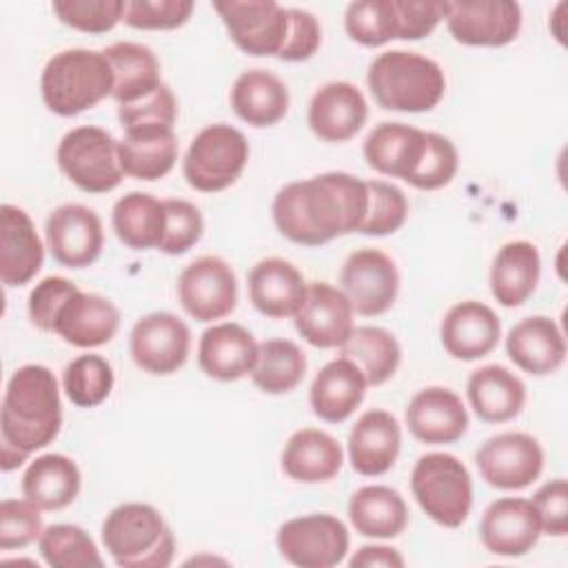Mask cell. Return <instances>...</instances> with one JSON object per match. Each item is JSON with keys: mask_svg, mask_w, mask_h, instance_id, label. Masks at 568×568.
I'll list each match as a JSON object with an SVG mask.
<instances>
[{"mask_svg": "<svg viewBox=\"0 0 568 568\" xmlns=\"http://www.w3.org/2000/svg\"><path fill=\"white\" fill-rule=\"evenodd\" d=\"M446 27L466 47H506L521 29V7L510 0L446 2Z\"/></svg>", "mask_w": 568, "mask_h": 568, "instance_id": "15", "label": "cell"}, {"mask_svg": "<svg viewBox=\"0 0 568 568\" xmlns=\"http://www.w3.org/2000/svg\"><path fill=\"white\" fill-rule=\"evenodd\" d=\"M44 564L53 568H100L104 566L91 535L75 524H51L38 539Z\"/></svg>", "mask_w": 568, "mask_h": 568, "instance_id": "41", "label": "cell"}, {"mask_svg": "<svg viewBox=\"0 0 568 568\" xmlns=\"http://www.w3.org/2000/svg\"><path fill=\"white\" fill-rule=\"evenodd\" d=\"M102 544L120 568H166L175 537L158 508L142 501L115 506L102 521Z\"/></svg>", "mask_w": 568, "mask_h": 568, "instance_id": "5", "label": "cell"}, {"mask_svg": "<svg viewBox=\"0 0 568 568\" xmlns=\"http://www.w3.org/2000/svg\"><path fill=\"white\" fill-rule=\"evenodd\" d=\"M541 537L539 515L530 499L501 497L486 506L479 521L484 548L499 557H521L530 552Z\"/></svg>", "mask_w": 568, "mask_h": 568, "instance_id": "17", "label": "cell"}, {"mask_svg": "<svg viewBox=\"0 0 568 568\" xmlns=\"http://www.w3.org/2000/svg\"><path fill=\"white\" fill-rule=\"evenodd\" d=\"M353 306L342 288L308 282L306 300L295 315V331L315 348H339L353 333Z\"/></svg>", "mask_w": 568, "mask_h": 568, "instance_id": "18", "label": "cell"}, {"mask_svg": "<svg viewBox=\"0 0 568 568\" xmlns=\"http://www.w3.org/2000/svg\"><path fill=\"white\" fill-rule=\"evenodd\" d=\"M213 9L246 55H280L288 33V9L275 0H224Z\"/></svg>", "mask_w": 568, "mask_h": 568, "instance_id": "10", "label": "cell"}, {"mask_svg": "<svg viewBox=\"0 0 568 568\" xmlns=\"http://www.w3.org/2000/svg\"><path fill=\"white\" fill-rule=\"evenodd\" d=\"M322 44V27L311 11L288 9V33L280 51L284 62H304L315 55Z\"/></svg>", "mask_w": 568, "mask_h": 568, "instance_id": "54", "label": "cell"}, {"mask_svg": "<svg viewBox=\"0 0 568 568\" xmlns=\"http://www.w3.org/2000/svg\"><path fill=\"white\" fill-rule=\"evenodd\" d=\"M306 373V355L291 339H266L260 344L257 362L251 371L253 384L266 395H286L300 386Z\"/></svg>", "mask_w": 568, "mask_h": 568, "instance_id": "40", "label": "cell"}, {"mask_svg": "<svg viewBox=\"0 0 568 568\" xmlns=\"http://www.w3.org/2000/svg\"><path fill=\"white\" fill-rule=\"evenodd\" d=\"M129 351L135 366L144 373L171 375L189 359L191 331L186 322L173 313H149L133 324Z\"/></svg>", "mask_w": 568, "mask_h": 568, "instance_id": "14", "label": "cell"}, {"mask_svg": "<svg viewBox=\"0 0 568 568\" xmlns=\"http://www.w3.org/2000/svg\"><path fill=\"white\" fill-rule=\"evenodd\" d=\"M260 344L253 333L235 322L209 326L197 344L200 371L217 382H237L251 375Z\"/></svg>", "mask_w": 568, "mask_h": 568, "instance_id": "24", "label": "cell"}, {"mask_svg": "<svg viewBox=\"0 0 568 568\" xmlns=\"http://www.w3.org/2000/svg\"><path fill=\"white\" fill-rule=\"evenodd\" d=\"M82 486L78 464L60 453L36 457L22 475V495L40 510H62L75 501Z\"/></svg>", "mask_w": 568, "mask_h": 568, "instance_id": "35", "label": "cell"}, {"mask_svg": "<svg viewBox=\"0 0 568 568\" xmlns=\"http://www.w3.org/2000/svg\"><path fill=\"white\" fill-rule=\"evenodd\" d=\"M60 171L84 193L113 191L124 173L118 158V140L100 126H75L62 135L55 149Z\"/></svg>", "mask_w": 568, "mask_h": 568, "instance_id": "8", "label": "cell"}, {"mask_svg": "<svg viewBox=\"0 0 568 568\" xmlns=\"http://www.w3.org/2000/svg\"><path fill=\"white\" fill-rule=\"evenodd\" d=\"M178 300L197 322H215L237 306V280L231 264L217 255H202L178 277Z\"/></svg>", "mask_w": 568, "mask_h": 568, "instance_id": "12", "label": "cell"}, {"mask_svg": "<svg viewBox=\"0 0 568 568\" xmlns=\"http://www.w3.org/2000/svg\"><path fill=\"white\" fill-rule=\"evenodd\" d=\"M113 366L95 353L78 355L62 371V388L78 408L100 406L113 390Z\"/></svg>", "mask_w": 568, "mask_h": 568, "instance_id": "42", "label": "cell"}, {"mask_svg": "<svg viewBox=\"0 0 568 568\" xmlns=\"http://www.w3.org/2000/svg\"><path fill=\"white\" fill-rule=\"evenodd\" d=\"M40 508L24 499H2L0 504V548L20 550L42 535Z\"/></svg>", "mask_w": 568, "mask_h": 568, "instance_id": "48", "label": "cell"}, {"mask_svg": "<svg viewBox=\"0 0 568 568\" xmlns=\"http://www.w3.org/2000/svg\"><path fill=\"white\" fill-rule=\"evenodd\" d=\"M44 246L29 213L13 204L0 206V280L4 286H24L42 268Z\"/></svg>", "mask_w": 568, "mask_h": 568, "instance_id": "26", "label": "cell"}, {"mask_svg": "<svg viewBox=\"0 0 568 568\" xmlns=\"http://www.w3.org/2000/svg\"><path fill=\"white\" fill-rule=\"evenodd\" d=\"M339 284L357 315L375 317L395 304L399 293V271L390 255L364 246L353 251L342 264Z\"/></svg>", "mask_w": 568, "mask_h": 568, "instance_id": "11", "label": "cell"}, {"mask_svg": "<svg viewBox=\"0 0 568 568\" xmlns=\"http://www.w3.org/2000/svg\"><path fill=\"white\" fill-rule=\"evenodd\" d=\"M466 395L475 415L486 424L510 422L526 404L524 382L501 364H486L473 371Z\"/></svg>", "mask_w": 568, "mask_h": 568, "instance_id": "30", "label": "cell"}, {"mask_svg": "<svg viewBox=\"0 0 568 568\" xmlns=\"http://www.w3.org/2000/svg\"><path fill=\"white\" fill-rule=\"evenodd\" d=\"M406 426L422 444H453L468 430V410L455 390L426 386L410 397Z\"/></svg>", "mask_w": 568, "mask_h": 568, "instance_id": "23", "label": "cell"}, {"mask_svg": "<svg viewBox=\"0 0 568 568\" xmlns=\"http://www.w3.org/2000/svg\"><path fill=\"white\" fill-rule=\"evenodd\" d=\"M368 209L357 233L362 235H390L399 231L408 217V200L404 191L384 180H368Z\"/></svg>", "mask_w": 568, "mask_h": 568, "instance_id": "44", "label": "cell"}, {"mask_svg": "<svg viewBox=\"0 0 568 568\" xmlns=\"http://www.w3.org/2000/svg\"><path fill=\"white\" fill-rule=\"evenodd\" d=\"M406 561L399 555L397 548L390 546H362L351 559V568H371V566H384V568H402Z\"/></svg>", "mask_w": 568, "mask_h": 568, "instance_id": "55", "label": "cell"}, {"mask_svg": "<svg viewBox=\"0 0 568 568\" xmlns=\"http://www.w3.org/2000/svg\"><path fill=\"white\" fill-rule=\"evenodd\" d=\"M53 13L58 20L82 33H106L122 18L124 0H53Z\"/></svg>", "mask_w": 568, "mask_h": 568, "instance_id": "45", "label": "cell"}, {"mask_svg": "<svg viewBox=\"0 0 568 568\" xmlns=\"http://www.w3.org/2000/svg\"><path fill=\"white\" fill-rule=\"evenodd\" d=\"M193 9L191 0H129L122 20L133 29L164 31L186 24Z\"/></svg>", "mask_w": 568, "mask_h": 568, "instance_id": "49", "label": "cell"}, {"mask_svg": "<svg viewBox=\"0 0 568 568\" xmlns=\"http://www.w3.org/2000/svg\"><path fill=\"white\" fill-rule=\"evenodd\" d=\"M111 69H113V93L111 98L118 104H131L149 93H153L160 84V62L155 53L140 42H113L102 49Z\"/></svg>", "mask_w": 568, "mask_h": 568, "instance_id": "37", "label": "cell"}, {"mask_svg": "<svg viewBox=\"0 0 568 568\" xmlns=\"http://www.w3.org/2000/svg\"><path fill=\"white\" fill-rule=\"evenodd\" d=\"M164 202L142 191L122 195L111 211V224L118 240L133 251L158 248L164 235Z\"/></svg>", "mask_w": 568, "mask_h": 568, "instance_id": "38", "label": "cell"}, {"mask_svg": "<svg viewBox=\"0 0 568 568\" xmlns=\"http://www.w3.org/2000/svg\"><path fill=\"white\" fill-rule=\"evenodd\" d=\"M368 209L366 182L328 171L282 186L273 197L277 231L302 246H322L335 237L357 233Z\"/></svg>", "mask_w": 568, "mask_h": 568, "instance_id": "1", "label": "cell"}, {"mask_svg": "<svg viewBox=\"0 0 568 568\" xmlns=\"http://www.w3.org/2000/svg\"><path fill=\"white\" fill-rule=\"evenodd\" d=\"M348 38L362 47H382L397 40L395 0H359L351 2L344 13Z\"/></svg>", "mask_w": 568, "mask_h": 568, "instance_id": "43", "label": "cell"}, {"mask_svg": "<svg viewBox=\"0 0 568 568\" xmlns=\"http://www.w3.org/2000/svg\"><path fill=\"white\" fill-rule=\"evenodd\" d=\"M368 382L362 368L348 357H335L324 364L313 377L308 402L315 413L326 424L346 422L364 402Z\"/></svg>", "mask_w": 568, "mask_h": 568, "instance_id": "28", "label": "cell"}, {"mask_svg": "<svg viewBox=\"0 0 568 568\" xmlns=\"http://www.w3.org/2000/svg\"><path fill=\"white\" fill-rule=\"evenodd\" d=\"M178 118V100L166 84H160L146 98L118 104V120L124 131L129 129H149V126H173Z\"/></svg>", "mask_w": 568, "mask_h": 568, "instance_id": "50", "label": "cell"}, {"mask_svg": "<svg viewBox=\"0 0 568 568\" xmlns=\"http://www.w3.org/2000/svg\"><path fill=\"white\" fill-rule=\"evenodd\" d=\"M44 237L51 257L67 268L91 266L104 246L102 220L84 204H62L47 215Z\"/></svg>", "mask_w": 568, "mask_h": 568, "instance_id": "16", "label": "cell"}, {"mask_svg": "<svg viewBox=\"0 0 568 568\" xmlns=\"http://www.w3.org/2000/svg\"><path fill=\"white\" fill-rule=\"evenodd\" d=\"M530 501L539 515L544 535H550V537L568 535V481L564 477L546 481L532 495Z\"/></svg>", "mask_w": 568, "mask_h": 568, "instance_id": "53", "label": "cell"}, {"mask_svg": "<svg viewBox=\"0 0 568 568\" xmlns=\"http://www.w3.org/2000/svg\"><path fill=\"white\" fill-rule=\"evenodd\" d=\"M510 362L528 375L544 377L561 368L566 359V339L557 322L546 315L519 320L506 335Z\"/></svg>", "mask_w": 568, "mask_h": 568, "instance_id": "27", "label": "cell"}, {"mask_svg": "<svg viewBox=\"0 0 568 568\" xmlns=\"http://www.w3.org/2000/svg\"><path fill=\"white\" fill-rule=\"evenodd\" d=\"M122 173L135 180L153 182L171 173L178 162V138L173 126L129 129L118 140Z\"/></svg>", "mask_w": 568, "mask_h": 568, "instance_id": "33", "label": "cell"}, {"mask_svg": "<svg viewBox=\"0 0 568 568\" xmlns=\"http://www.w3.org/2000/svg\"><path fill=\"white\" fill-rule=\"evenodd\" d=\"M366 84L382 109L424 113L444 98L446 75L435 60L417 51L390 49L371 62Z\"/></svg>", "mask_w": 568, "mask_h": 568, "instance_id": "3", "label": "cell"}, {"mask_svg": "<svg viewBox=\"0 0 568 568\" xmlns=\"http://www.w3.org/2000/svg\"><path fill=\"white\" fill-rule=\"evenodd\" d=\"M481 479L499 490H521L544 470V448L528 433H499L475 453Z\"/></svg>", "mask_w": 568, "mask_h": 568, "instance_id": "13", "label": "cell"}, {"mask_svg": "<svg viewBox=\"0 0 568 568\" xmlns=\"http://www.w3.org/2000/svg\"><path fill=\"white\" fill-rule=\"evenodd\" d=\"M348 462L357 475L379 477L388 473L402 448V428L393 413L371 408L359 415L348 433Z\"/></svg>", "mask_w": 568, "mask_h": 568, "instance_id": "22", "label": "cell"}, {"mask_svg": "<svg viewBox=\"0 0 568 568\" xmlns=\"http://www.w3.org/2000/svg\"><path fill=\"white\" fill-rule=\"evenodd\" d=\"M280 555L300 568H333L344 561L351 537L342 519L331 513L293 517L277 528Z\"/></svg>", "mask_w": 568, "mask_h": 568, "instance_id": "9", "label": "cell"}, {"mask_svg": "<svg viewBox=\"0 0 568 568\" xmlns=\"http://www.w3.org/2000/svg\"><path fill=\"white\" fill-rule=\"evenodd\" d=\"M291 95L286 84L266 69L242 71L231 87V109L235 115L255 126H273L288 113Z\"/></svg>", "mask_w": 568, "mask_h": 568, "instance_id": "32", "label": "cell"}, {"mask_svg": "<svg viewBox=\"0 0 568 568\" xmlns=\"http://www.w3.org/2000/svg\"><path fill=\"white\" fill-rule=\"evenodd\" d=\"M40 93L51 113L73 118L113 93V69L102 51L64 49L47 60Z\"/></svg>", "mask_w": 568, "mask_h": 568, "instance_id": "4", "label": "cell"}, {"mask_svg": "<svg viewBox=\"0 0 568 568\" xmlns=\"http://www.w3.org/2000/svg\"><path fill=\"white\" fill-rule=\"evenodd\" d=\"M282 470L300 484L331 481L344 462L342 444L320 428L295 430L282 450Z\"/></svg>", "mask_w": 568, "mask_h": 568, "instance_id": "31", "label": "cell"}, {"mask_svg": "<svg viewBox=\"0 0 568 568\" xmlns=\"http://www.w3.org/2000/svg\"><path fill=\"white\" fill-rule=\"evenodd\" d=\"M78 286L60 275H49L44 280H40L27 300V311H29V320L36 328L51 333L53 331V320L55 313L60 311V306L64 304V300L75 293Z\"/></svg>", "mask_w": 568, "mask_h": 568, "instance_id": "51", "label": "cell"}, {"mask_svg": "<svg viewBox=\"0 0 568 568\" xmlns=\"http://www.w3.org/2000/svg\"><path fill=\"white\" fill-rule=\"evenodd\" d=\"M120 328L118 306L98 293H71L53 320V331L75 348H98L109 344Z\"/></svg>", "mask_w": 568, "mask_h": 568, "instance_id": "21", "label": "cell"}, {"mask_svg": "<svg viewBox=\"0 0 568 568\" xmlns=\"http://www.w3.org/2000/svg\"><path fill=\"white\" fill-rule=\"evenodd\" d=\"M410 493L419 508L444 528H459L473 508L470 473L450 453L422 455L410 473Z\"/></svg>", "mask_w": 568, "mask_h": 568, "instance_id": "6", "label": "cell"}, {"mask_svg": "<svg viewBox=\"0 0 568 568\" xmlns=\"http://www.w3.org/2000/svg\"><path fill=\"white\" fill-rule=\"evenodd\" d=\"M162 202H164L166 222H164V235L158 251L166 255H182L202 240L204 217L200 209L189 200L169 197Z\"/></svg>", "mask_w": 568, "mask_h": 568, "instance_id": "46", "label": "cell"}, {"mask_svg": "<svg viewBox=\"0 0 568 568\" xmlns=\"http://www.w3.org/2000/svg\"><path fill=\"white\" fill-rule=\"evenodd\" d=\"M62 426L55 375L42 364H24L7 382L0 410V468L22 466L31 453L49 446Z\"/></svg>", "mask_w": 568, "mask_h": 568, "instance_id": "2", "label": "cell"}, {"mask_svg": "<svg viewBox=\"0 0 568 568\" xmlns=\"http://www.w3.org/2000/svg\"><path fill=\"white\" fill-rule=\"evenodd\" d=\"M457 166L459 155L455 144L446 135L426 131V151L408 184L419 191H437L450 184V180L457 173Z\"/></svg>", "mask_w": 568, "mask_h": 568, "instance_id": "47", "label": "cell"}, {"mask_svg": "<svg viewBox=\"0 0 568 568\" xmlns=\"http://www.w3.org/2000/svg\"><path fill=\"white\" fill-rule=\"evenodd\" d=\"M248 300L271 320L295 317L306 300L308 282L295 264L282 257L260 260L248 271Z\"/></svg>", "mask_w": 568, "mask_h": 568, "instance_id": "25", "label": "cell"}, {"mask_svg": "<svg viewBox=\"0 0 568 568\" xmlns=\"http://www.w3.org/2000/svg\"><path fill=\"white\" fill-rule=\"evenodd\" d=\"M439 337L450 357L473 362L495 351L501 337V322L488 304L464 300L446 311Z\"/></svg>", "mask_w": 568, "mask_h": 568, "instance_id": "20", "label": "cell"}, {"mask_svg": "<svg viewBox=\"0 0 568 568\" xmlns=\"http://www.w3.org/2000/svg\"><path fill=\"white\" fill-rule=\"evenodd\" d=\"M348 519L362 537L393 539L408 526V506L390 486H362L348 499Z\"/></svg>", "mask_w": 568, "mask_h": 568, "instance_id": "36", "label": "cell"}, {"mask_svg": "<svg viewBox=\"0 0 568 568\" xmlns=\"http://www.w3.org/2000/svg\"><path fill=\"white\" fill-rule=\"evenodd\" d=\"M397 40H422L435 31L446 16V2L439 0H395Z\"/></svg>", "mask_w": 568, "mask_h": 568, "instance_id": "52", "label": "cell"}, {"mask_svg": "<svg viewBox=\"0 0 568 568\" xmlns=\"http://www.w3.org/2000/svg\"><path fill=\"white\" fill-rule=\"evenodd\" d=\"M541 275V255L528 240L506 242L490 266V293L506 306H521L537 288Z\"/></svg>", "mask_w": 568, "mask_h": 568, "instance_id": "34", "label": "cell"}, {"mask_svg": "<svg viewBox=\"0 0 568 568\" xmlns=\"http://www.w3.org/2000/svg\"><path fill=\"white\" fill-rule=\"evenodd\" d=\"M426 151V131L404 122H379L368 131L362 153L366 164L388 178L408 182Z\"/></svg>", "mask_w": 568, "mask_h": 568, "instance_id": "29", "label": "cell"}, {"mask_svg": "<svg viewBox=\"0 0 568 568\" xmlns=\"http://www.w3.org/2000/svg\"><path fill=\"white\" fill-rule=\"evenodd\" d=\"M339 355L353 359L362 368L368 386H382L397 373L402 346L386 328L355 326L348 339L339 346Z\"/></svg>", "mask_w": 568, "mask_h": 568, "instance_id": "39", "label": "cell"}, {"mask_svg": "<svg viewBox=\"0 0 568 568\" xmlns=\"http://www.w3.org/2000/svg\"><path fill=\"white\" fill-rule=\"evenodd\" d=\"M368 118L364 93L344 80L322 84L308 104V126L322 142H348Z\"/></svg>", "mask_w": 568, "mask_h": 568, "instance_id": "19", "label": "cell"}, {"mask_svg": "<svg viewBox=\"0 0 568 568\" xmlns=\"http://www.w3.org/2000/svg\"><path fill=\"white\" fill-rule=\"evenodd\" d=\"M248 153V140L240 129L226 122L209 124L195 133L184 153V180L200 193H220L237 182Z\"/></svg>", "mask_w": 568, "mask_h": 568, "instance_id": "7", "label": "cell"}]
</instances>
